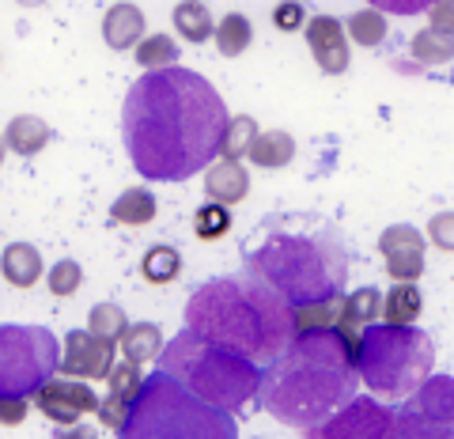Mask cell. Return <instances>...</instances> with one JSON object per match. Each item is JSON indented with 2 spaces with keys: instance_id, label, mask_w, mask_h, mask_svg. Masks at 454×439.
I'll return each instance as SVG.
<instances>
[{
  "instance_id": "obj_1",
  "label": "cell",
  "mask_w": 454,
  "mask_h": 439,
  "mask_svg": "<svg viewBox=\"0 0 454 439\" xmlns=\"http://www.w3.org/2000/svg\"><path fill=\"white\" fill-rule=\"evenodd\" d=\"M220 91L190 68L145 73L121 106V137L133 167L152 182H186L208 171L227 133Z\"/></svg>"
},
{
  "instance_id": "obj_2",
  "label": "cell",
  "mask_w": 454,
  "mask_h": 439,
  "mask_svg": "<svg viewBox=\"0 0 454 439\" xmlns=\"http://www.w3.org/2000/svg\"><path fill=\"white\" fill-rule=\"evenodd\" d=\"M247 273L265 280L288 307L337 303L348 280V254L325 216L284 212L269 216L243 243Z\"/></svg>"
},
{
  "instance_id": "obj_3",
  "label": "cell",
  "mask_w": 454,
  "mask_h": 439,
  "mask_svg": "<svg viewBox=\"0 0 454 439\" xmlns=\"http://www.w3.org/2000/svg\"><path fill=\"white\" fill-rule=\"evenodd\" d=\"M356 357L330 325V330L300 333L273 364H265L258 402L280 424L315 428L356 398Z\"/></svg>"
},
{
  "instance_id": "obj_4",
  "label": "cell",
  "mask_w": 454,
  "mask_h": 439,
  "mask_svg": "<svg viewBox=\"0 0 454 439\" xmlns=\"http://www.w3.org/2000/svg\"><path fill=\"white\" fill-rule=\"evenodd\" d=\"M186 330L254 364H273L295 341V310L254 273L216 277L186 300Z\"/></svg>"
},
{
  "instance_id": "obj_5",
  "label": "cell",
  "mask_w": 454,
  "mask_h": 439,
  "mask_svg": "<svg viewBox=\"0 0 454 439\" xmlns=\"http://www.w3.org/2000/svg\"><path fill=\"white\" fill-rule=\"evenodd\" d=\"M160 372L182 382L201 402L227 409V413H243L258 398V387H262L258 364L239 357L231 349L205 341L193 330H182L178 337H170V345L160 352Z\"/></svg>"
},
{
  "instance_id": "obj_6",
  "label": "cell",
  "mask_w": 454,
  "mask_h": 439,
  "mask_svg": "<svg viewBox=\"0 0 454 439\" xmlns=\"http://www.w3.org/2000/svg\"><path fill=\"white\" fill-rule=\"evenodd\" d=\"M118 439H239V428L235 413L201 402L182 382L155 372L145 379Z\"/></svg>"
},
{
  "instance_id": "obj_7",
  "label": "cell",
  "mask_w": 454,
  "mask_h": 439,
  "mask_svg": "<svg viewBox=\"0 0 454 439\" xmlns=\"http://www.w3.org/2000/svg\"><path fill=\"white\" fill-rule=\"evenodd\" d=\"M432 364H435L432 337L417 330V325H390V322L364 325L356 372L364 387L379 394L382 402L409 398L432 375Z\"/></svg>"
},
{
  "instance_id": "obj_8",
  "label": "cell",
  "mask_w": 454,
  "mask_h": 439,
  "mask_svg": "<svg viewBox=\"0 0 454 439\" xmlns=\"http://www.w3.org/2000/svg\"><path fill=\"white\" fill-rule=\"evenodd\" d=\"M61 372V345L50 325H0V394L35 398Z\"/></svg>"
},
{
  "instance_id": "obj_9",
  "label": "cell",
  "mask_w": 454,
  "mask_h": 439,
  "mask_svg": "<svg viewBox=\"0 0 454 439\" xmlns=\"http://www.w3.org/2000/svg\"><path fill=\"white\" fill-rule=\"evenodd\" d=\"M397 439H454V375H428L394 409Z\"/></svg>"
},
{
  "instance_id": "obj_10",
  "label": "cell",
  "mask_w": 454,
  "mask_h": 439,
  "mask_svg": "<svg viewBox=\"0 0 454 439\" xmlns=\"http://www.w3.org/2000/svg\"><path fill=\"white\" fill-rule=\"evenodd\" d=\"M303 439H397L394 409L372 398H352L333 417L307 428Z\"/></svg>"
},
{
  "instance_id": "obj_11",
  "label": "cell",
  "mask_w": 454,
  "mask_h": 439,
  "mask_svg": "<svg viewBox=\"0 0 454 439\" xmlns=\"http://www.w3.org/2000/svg\"><path fill=\"white\" fill-rule=\"evenodd\" d=\"M35 405H38L42 417L61 424V428L65 424H76L80 417H88V413H98L95 390L83 379H68V375H61V379L53 375L46 387L35 394Z\"/></svg>"
},
{
  "instance_id": "obj_12",
  "label": "cell",
  "mask_w": 454,
  "mask_h": 439,
  "mask_svg": "<svg viewBox=\"0 0 454 439\" xmlns=\"http://www.w3.org/2000/svg\"><path fill=\"white\" fill-rule=\"evenodd\" d=\"M61 372L68 379H106L114 372V341H103L91 330H73L61 349Z\"/></svg>"
},
{
  "instance_id": "obj_13",
  "label": "cell",
  "mask_w": 454,
  "mask_h": 439,
  "mask_svg": "<svg viewBox=\"0 0 454 439\" xmlns=\"http://www.w3.org/2000/svg\"><path fill=\"white\" fill-rule=\"evenodd\" d=\"M379 254H382V265L394 280H405L413 285L424 273V235L409 223H394L379 235Z\"/></svg>"
},
{
  "instance_id": "obj_14",
  "label": "cell",
  "mask_w": 454,
  "mask_h": 439,
  "mask_svg": "<svg viewBox=\"0 0 454 439\" xmlns=\"http://www.w3.org/2000/svg\"><path fill=\"white\" fill-rule=\"evenodd\" d=\"M310 58L318 61V68L325 76H340L348 73V38H345V23L333 16H315L303 27Z\"/></svg>"
},
{
  "instance_id": "obj_15",
  "label": "cell",
  "mask_w": 454,
  "mask_h": 439,
  "mask_svg": "<svg viewBox=\"0 0 454 439\" xmlns=\"http://www.w3.org/2000/svg\"><path fill=\"white\" fill-rule=\"evenodd\" d=\"M205 193H208V201L227 205V208L239 205V201H247V193H250L247 167L239 160H216L205 171Z\"/></svg>"
},
{
  "instance_id": "obj_16",
  "label": "cell",
  "mask_w": 454,
  "mask_h": 439,
  "mask_svg": "<svg viewBox=\"0 0 454 439\" xmlns=\"http://www.w3.org/2000/svg\"><path fill=\"white\" fill-rule=\"evenodd\" d=\"M103 38L110 50H137V38H145V12L137 4H114L106 8V20H103Z\"/></svg>"
},
{
  "instance_id": "obj_17",
  "label": "cell",
  "mask_w": 454,
  "mask_h": 439,
  "mask_svg": "<svg viewBox=\"0 0 454 439\" xmlns=\"http://www.w3.org/2000/svg\"><path fill=\"white\" fill-rule=\"evenodd\" d=\"M0 273L12 288H35L42 277V254L31 243H12L0 254Z\"/></svg>"
},
{
  "instance_id": "obj_18",
  "label": "cell",
  "mask_w": 454,
  "mask_h": 439,
  "mask_svg": "<svg viewBox=\"0 0 454 439\" xmlns=\"http://www.w3.org/2000/svg\"><path fill=\"white\" fill-rule=\"evenodd\" d=\"M4 140H8V148L16 152V155L31 160V155H38L53 140V129L42 118H35V114H16V118L8 122Z\"/></svg>"
},
{
  "instance_id": "obj_19",
  "label": "cell",
  "mask_w": 454,
  "mask_h": 439,
  "mask_svg": "<svg viewBox=\"0 0 454 439\" xmlns=\"http://www.w3.org/2000/svg\"><path fill=\"white\" fill-rule=\"evenodd\" d=\"M250 163L254 167H265V171H277V167H288L295 160V140L284 133V129H265L254 137L250 145Z\"/></svg>"
},
{
  "instance_id": "obj_20",
  "label": "cell",
  "mask_w": 454,
  "mask_h": 439,
  "mask_svg": "<svg viewBox=\"0 0 454 439\" xmlns=\"http://www.w3.org/2000/svg\"><path fill=\"white\" fill-rule=\"evenodd\" d=\"M170 23L182 38H190L193 46H201L216 35V23H212V12L201 4V0H178L175 12H170Z\"/></svg>"
},
{
  "instance_id": "obj_21",
  "label": "cell",
  "mask_w": 454,
  "mask_h": 439,
  "mask_svg": "<svg viewBox=\"0 0 454 439\" xmlns=\"http://www.w3.org/2000/svg\"><path fill=\"white\" fill-rule=\"evenodd\" d=\"M160 352H163V330L155 322H137L125 330L121 337V357L137 364V367H145L148 360H160Z\"/></svg>"
},
{
  "instance_id": "obj_22",
  "label": "cell",
  "mask_w": 454,
  "mask_h": 439,
  "mask_svg": "<svg viewBox=\"0 0 454 439\" xmlns=\"http://www.w3.org/2000/svg\"><path fill=\"white\" fill-rule=\"evenodd\" d=\"M420 292L417 285H405V280H397V285L382 295V322H390V325H413L420 318Z\"/></svg>"
},
{
  "instance_id": "obj_23",
  "label": "cell",
  "mask_w": 454,
  "mask_h": 439,
  "mask_svg": "<svg viewBox=\"0 0 454 439\" xmlns=\"http://www.w3.org/2000/svg\"><path fill=\"white\" fill-rule=\"evenodd\" d=\"M382 315V295L379 288H356L340 300V315L337 325H348V330H360V325H372Z\"/></svg>"
},
{
  "instance_id": "obj_24",
  "label": "cell",
  "mask_w": 454,
  "mask_h": 439,
  "mask_svg": "<svg viewBox=\"0 0 454 439\" xmlns=\"http://www.w3.org/2000/svg\"><path fill=\"white\" fill-rule=\"evenodd\" d=\"M155 193L152 190H125L118 201L110 205V216L118 220V223H125V228H145V223H152L155 220Z\"/></svg>"
},
{
  "instance_id": "obj_25",
  "label": "cell",
  "mask_w": 454,
  "mask_h": 439,
  "mask_svg": "<svg viewBox=\"0 0 454 439\" xmlns=\"http://www.w3.org/2000/svg\"><path fill=\"white\" fill-rule=\"evenodd\" d=\"M216 50L220 58H239V53H247V46L254 42V27L243 12H227V16L216 23Z\"/></svg>"
},
{
  "instance_id": "obj_26",
  "label": "cell",
  "mask_w": 454,
  "mask_h": 439,
  "mask_svg": "<svg viewBox=\"0 0 454 439\" xmlns=\"http://www.w3.org/2000/svg\"><path fill=\"white\" fill-rule=\"evenodd\" d=\"M140 273H145L148 285H170L182 273V254L167 243H155L145 258H140Z\"/></svg>"
},
{
  "instance_id": "obj_27",
  "label": "cell",
  "mask_w": 454,
  "mask_h": 439,
  "mask_svg": "<svg viewBox=\"0 0 454 439\" xmlns=\"http://www.w3.org/2000/svg\"><path fill=\"white\" fill-rule=\"evenodd\" d=\"M409 58L417 65H447V61H454V38L435 35L432 27H424V31H417L413 42H409Z\"/></svg>"
},
{
  "instance_id": "obj_28",
  "label": "cell",
  "mask_w": 454,
  "mask_h": 439,
  "mask_svg": "<svg viewBox=\"0 0 454 439\" xmlns=\"http://www.w3.org/2000/svg\"><path fill=\"white\" fill-rule=\"evenodd\" d=\"M178 61V42L167 35H145L137 42V65L148 68V73H160Z\"/></svg>"
},
{
  "instance_id": "obj_29",
  "label": "cell",
  "mask_w": 454,
  "mask_h": 439,
  "mask_svg": "<svg viewBox=\"0 0 454 439\" xmlns=\"http://www.w3.org/2000/svg\"><path fill=\"white\" fill-rule=\"evenodd\" d=\"M227 231H231V208L227 205L208 201L193 212V235L201 239V243H216V239H223Z\"/></svg>"
},
{
  "instance_id": "obj_30",
  "label": "cell",
  "mask_w": 454,
  "mask_h": 439,
  "mask_svg": "<svg viewBox=\"0 0 454 439\" xmlns=\"http://www.w3.org/2000/svg\"><path fill=\"white\" fill-rule=\"evenodd\" d=\"M254 137H258V122L250 114H235L227 122V133H223V145H220V160H243L250 152Z\"/></svg>"
},
{
  "instance_id": "obj_31",
  "label": "cell",
  "mask_w": 454,
  "mask_h": 439,
  "mask_svg": "<svg viewBox=\"0 0 454 439\" xmlns=\"http://www.w3.org/2000/svg\"><path fill=\"white\" fill-rule=\"evenodd\" d=\"M348 38L360 42V46H379L382 38H387V16H382L379 8H360L348 16Z\"/></svg>"
},
{
  "instance_id": "obj_32",
  "label": "cell",
  "mask_w": 454,
  "mask_h": 439,
  "mask_svg": "<svg viewBox=\"0 0 454 439\" xmlns=\"http://www.w3.org/2000/svg\"><path fill=\"white\" fill-rule=\"evenodd\" d=\"M88 330L95 337H103V341L118 345L121 337H125V330H129V318H125V310L114 307V303H95L91 307V318H88Z\"/></svg>"
},
{
  "instance_id": "obj_33",
  "label": "cell",
  "mask_w": 454,
  "mask_h": 439,
  "mask_svg": "<svg viewBox=\"0 0 454 439\" xmlns=\"http://www.w3.org/2000/svg\"><path fill=\"white\" fill-rule=\"evenodd\" d=\"M106 390L114 394V398H121V402H137V398H140V390H145L140 367H137V364H129V360L114 364V372L106 375Z\"/></svg>"
},
{
  "instance_id": "obj_34",
  "label": "cell",
  "mask_w": 454,
  "mask_h": 439,
  "mask_svg": "<svg viewBox=\"0 0 454 439\" xmlns=\"http://www.w3.org/2000/svg\"><path fill=\"white\" fill-rule=\"evenodd\" d=\"M83 285V269L73 262V258H61L57 265H50L46 273V288L57 295V300H65V295H76Z\"/></svg>"
},
{
  "instance_id": "obj_35",
  "label": "cell",
  "mask_w": 454,
  "mask_h": 439,
  "mask_svg": "<svg viewBox=\"0 0 454 439\" xmlns=\"http://www.w3.org/2000/svg\"><path fill=\"white\" fill-rule=\"evenodd\" d=\"M129 413H133V402H121V398H114V394L106 402H98V420L106 424V432H121Z\"/></svg>"
},
{
  "instance_id": "obj_36",
  "label": "cell",
  "mask_w": 454,
  "mask_h": 439,
  "mask_svg": "<svg viewBox=\"0 0 454 439\" xmlns=\"http://www.w3.org/2000/svg\"><path fill=\"white\" fill-rule=\"evenodd\" d=\"M428 239L439 250L454 254V212H435V216L428 220Z\"/></svg>"
},
{
  "instance_id": "obj_37",
  "label": "cell",
  "mask_w": 454,
  "mask_h": 439,
  "mask_svg": "<svg viewBox=\"0 0 454 439\" xmlns=\"http://www.w3.org/2000/svg\"><path fill=\"white\" fill-rule=\"evenodd\" d=\"M273 27L277 31H295V27H307V12L300 0H284L273 8Z\"/></svg>"
},
{
  "instance_id": "obj_38",
  "label": "cell",
  "mask_w": 454,
  "mask_h": 439,
  "mask_svg": "<svg viewBox=\"0 0 454 439\" xmlns=\"http://www.w3.org/2000/svg\"><path fill=\"white\" fill-rule=\"evenodd\" d=\"M27 413H31V402H27V398L0 394V424H4V428H16V424H23Z\"/></svg>"
},
{
  "instance_id": "obj_39",
  "label": "cell",
  "mask_w": 454,
  "mask_h": 439,
  "mask_svg": "<svg viewBox=\"0 0 454 439\" xmlns=\"http://www.w3.org/2000/svg\"><path fill=\"white\" fill-rule=\"evenodd\" d=\"M367 4L379 12H390V16H420V12H428L439 0H367Z\"/></svg>"
},
{
  "instance_id": "obj_40",
  "label": "cell",
  "mask_w": 454,
  "mask_h": 439,
  "mask_svg": "<svg viewBox=\"0 0 454 439\" xmlns=\"http://www.w3.org/2000/svg\"><path fill=\"white\" fill-rule=\"evenodd\" d=\"M428 27L435 35H450L454 38V0H439L428 8Z\"/></svg>"
},
{
  "instance_id": "obj_41",
  "label": "cell",
  "mask_w": 454,
  "mask_h": 439,
  "mask_svg": "<svg viewBox=\"0 0 454 439\" xmlns=\"http://www.w3.org/2000/svg\"><path fill=\"white\" fill-rule=\"evenodd\" d=\"M53 439H98L91 428H83V424H65L61 432H57Z\"/></svg>"
},
{
  "instance_id": "obj_42",
  "label": "cell",
  "mask_w": 454,
  "mask_h": 439,
  "mask_svg": "<svg viewBox=\"0 0 454 439\" xmlns=\"http://www.w3.org/2000/svg\"><path fill=\"white\" fill-rule=\"evenodd\" d=\"M16 4H20V8H42L46 0H16Z\"/></svg>"
},
{
  "instance_id": "obj_43",
  "label": "cell",
  "mask_w": 454,
  "mask_h": 439,
  "mask_svg": "<svg viewBox=\"0 0 454 439\" xmlns=\"http://www.w3.org/2000/svg\"><path fill=\"white\" fill-rule=\"evenodd\" d=\"M4 155H8V140H4V133H0V163H4Z\"/></svg>"
}]
</instances>
